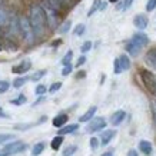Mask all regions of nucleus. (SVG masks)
Masks as SVG:
<instances>
[{"label": "nucleus", "instance_id": "nucleus-4", "mask_svg": "<svg viewBox=\"0 0 156 156\" xmlns=\"http://www.w3.org/2000/svg\"><path fill=\"white\" fill-rule=\"evenodd\" d=\"M27 145L22 140H14L12 143H7L3 149H2V155L5 156H10V155H16V153H20V152L26 151Z\"/></svg>", "mask_w": 156, "mask_h": 156}, {"label": "nucleus", "instance_id": "nucleus-36", "mask_svg": "<svg viewBox=\"0 0 156 156\" xmlns=\"http://www.w3.org/2000/svg\"><path fill=\"white\" fill-rule=\"evenodd\" d=\"M90 147H92V151H96L99 147V139L98 137H90Z\"/></svg>", "mask_w": 156, "mask_h": 156}, {"label": "nucleus", "instance_id": "nucleus-48", "mask_svg": "<svg viewBox=\"0 0 156 156\" xmlns=\"http://www.w3.org/2000/svg\"><path fill=\"white\" fill-rule=\"evenodd\" d=\"M106 6H108V3H103V2H102V5H100V10H105L106 9Z\"/></svg>", "mask_w": 156, "mask_h": 156}, {"label": "nucleus", "instance_id": "nucleus-21", "mask_svg": "<svg viewBox=\"0 0 156 156\" xmlns=\"http://www.w3.org/2000/svg\"><path fill=\"white\" fill-rule=\"evenodd\" d=\"M43 151H44V143L39 142V143H36V145L33 146V149H32V155H33V156H39Z\"/></svg>", "mask_w": 156, "mask_h": 156}, {"label": "nucleus", "instance_id": "nucleus-53", "mask_svg": "<svg viewBox=\"0 0 156 156\" xmlns=\"http://www.w3.org/2000/svg\"><path fill=\"white\" fill-rule=\"evenodd\" d=\"M0 156H5V155H2V153H0Z\"/></svg>", "mask_w": 156, "mask_h": 156}, {"label": "nucleus", "instance_id": "nucleus-31", "mask_svg": "<svg viewBox=\"0 0 156 156\" xmlns=\"http://www.w3.org/2000/svg\"><path fill=\"white\" fill-rule=\"evenodd\" d=\"M122 66H120V62H119V57L118 59H115L113 62V73L115 75H120L122 73Z\"/></svg>", "mask_w": 156, "mask_h": 156}, {"label": "nucleus", "instance_id": "nucleus-43", "mask_svg": "<svg viewBox=\"0 0 156 156\" xmlns=\"http://www.w3.org/2000/svg\"><path fill=\"white\" fill-rule=\"evenodd\" d=\"M75 77L76 79H83V77H86V72L85 70H79L77 73H76Z\"/></svg>", "mask_w": 156, "mask_h": 156}, {"label": "nucleus", "instance_id": "nucleus-3", "mask_svg": "<svg viewBox=\"0 0 156 156\" xmlns=\"http://www.w3.org/2000/svg\"><path fill=\"white\" fill-rule=\"evenodd\" d=\"M140 77H142L143 85L146 86V89L151 92L152 95L156 96V75H153L152 72L143 69L140 70Z\"/></svg>", "mask_w": 156, "mask_h": 156}, {"label": "nucleus", "instance_id": "nucleus-7", "mask_svg": "<svg viewBox=\"0 0 156 156\" xmlns=\"http://www.w3.org/2000/svg\"><path fill=\"white\" fill-rule=\"evenodd\" d=\"M133 24H135V27L139 29V30H145V29L147 27V24H149V19H147L146 14L139 13L133 17Z\"/></svg>", "mask_w": 156, "mask_h": 156}, {"label": "nucleus", "instance_id": "nucleus-39", "mask_svg": "<svg viewBox=\"0 0 156 156\" xmlns=\"http://www.w3.org/2000/svg\"><path fill=\"white\" fill-rule=\"evenodd\" d=\"M72 70H73V66H72V65H67V66H65L63 69H62V75H63V76L70 75Z\"/></svg>", "mask_w": 156, "mask_h": 156}, {"label": "nucleus", "instance_id": "nucleus-51", "mask_svg": "<svg viewBox=\"0 0 156 156\" xmlns=\"http://www.w3.org/2000/svg\"><path fill=\"white\" fill-rule=\"evenodd\" d=\"M109 2H110V3H118L119 0H109Z\"/></svg>", "mask_w": 156, "mask_h": 156}, {"label": "nucleus", "instance_id": "nucleus-22", "mask_svg": "<svg viewBox=\"0 0 156 156\" xmlns=\"http://www.w3.org/2000/svg\"><path fill=\"white\" fill-rule=\"evenodd\" d=\"M72 59H73V50H67L65 57L62 59V65L63 66H67V65H72Z\"/></svg>", "mask_w": 156, "mask_h": 156}, {"label": "nucleus", "instance_id": "nucleus-20", "mask_svg": "<svg viewBox=\"0 0 156 156\" xmlns=\"http://www.w3.org/2000/svg\"><path fill=\"white\" fill-rule=\"evenodd\" d=\"M62 143H63V136H59V135H57V136L53 137L50 146H52L53 151H59V147L62 146Z\"/></svg>", "mask_w": 156, "mask_h": 156}, {"label": "nucleus", "instance_id": "nucleus-30", "mask_svg": "<svg viewBox=\"0 0 156 156\" xmlns=\"http://www.w3.org/2000/svg\"><path fill=\"white\" fill-rule=\"evenodd\" d=\"M7 22V13L3 7H0V27H3Z\"/></svg>", "mask_w": 156, "mask_h": 156}, {"label": "nucleus", "instance_id": "nucleus-35", "mask_svg": "<svg viewBox=\"0 0 156 156\" xmlns=\"http://www.w3.org/2000/svg\"><path fill=\"white\" fill-rule=\"evenodd\" d=\"M62 87V82H55L53 85H50V87H49V92L50 93H56L57 90Z\"/></svg>", "mask_w": 156, "mask_h": 156}, {"label": "nucleus", "instance_id": "nucleus-12", "mask_svg": "<svg viewBox=\"0 0 156 156\" xmlns=\"http://www.w3.org/2000/svg\"><path fill=\"white\" fill-rule=\"evenodd\" d=\"M132 40L133 42H136L139 46H146L147 43H149V37H147L145 33H142V32H137V33H135L132 36Z\"/></svg>", "mask_w": 156, "mask_h": 156}, {"label": "nucleus", "instance_id": "nucleus-14", "mask_svg": "<svg viewBox=\"0 0 156 156\" xmlns=\"http://www.w3.org/2000/svg\"><path fill=\"white\" fill-rule=\"evenodd\" d=\"M67 119H69V116H67L66 113H59L56 116V118H53V126L55 128H63L65 125H66V122H67Z\"/></svg>", "mask_w": 156, "mask_h": 156}, {"label": "nucleus", "instance_id": "nucleus-9", "mask_svg": "<svg viewBox=\"0 0 156 156\" xmlns=\"http://www.w3.org/2000/svg\"><path fill=\"white\" fill-rule=\"evenodd\" d=\"M125 49H126V52L130 55V56H137L140 50H142V46H139L136 42H133L132 39L129 40L126 44H125Z\"/></svg>", "mask_w": 156, "mask_h": 156}, {"label": "nucleus", "instance_id": "nucleus-32", "mask_svg": "<svg viewBox=\"0 0 156 156\" xmlns=\"http://www.w3.org/2000/svg\"><path fill=\"white\" fill-rule=\"evenodd\" d=\"M46 92H48V87H46L44 85H37L36 86V89H34V93H36L37 96H43Z\"/></svg>", "mask_w": 156, "mask_h": 156}, {"label": "nucleus", "instance_id": "nucleus-34", "mask_svg": "<svg viewBox=\"0 0 156 156\" xmlns=\"http://www.w3.org/2000/svg\"><path fill=\"white\" fill-rule=\"evenodd\" d=\"M10 85L7 80H0V93H6L9 90Z\"/></svg>", "mask_w": 156, "mask_h": 156}, {"label": "nucleus", "instance_id": "nucleus-24", "mask_svg": "<svg viewBox=\"0 0 156 156\" xmlns=\"http://www.w3.org/2000/svg\"><path fill=\"white\" fill-rule=\"evenodd\" d=\"M44 75H46V70H37V72H34L32 76H29V79L32 82H37V80H40Z\"/></svg>", "mask_w": 156, "mask_h": 156}, {"label": "nucleus", "instance_id": "nucleus-17", "mask_svg": "<svg viewBox=\"0 0 156 156\" xmlns=\"http://www.w3.org/2000/svg\"><path fill=\"white\" fill-rule=\"evenodd\" d=\"M139 151L142 152L143 155H152V151H153V146H152L151 142H147V140H140L139 142Z\"/></svg>", "mask_w": 156, "mask_h": 156}, {"label": "nucleus", "instance_id": "nucleus-38", "mask_svg": "<svg viewBox=\"0 0 156 156\" xmlns=\"http://www.w3.org/2000/svg\"><path fill=\"white\" fill-rule=\"evenodd\" d=\"M151 110H152V116H153V122L156 125V100H151Z\"/></svg>", "mask_w": 156, "mask_h": 156}, {"label": "nucleus", "instance_id": "nucleus-11", "mask_svg": "<svg viewBox=\"0 0 156 156\" xmlns=\"http://www.w3.org/2000/svg\"><path fill=\"white\" fill-rule=\"evenodd\" d=\"M125 118H126V112H125V110H116V112L112 115V118H110V123H112L113 126H119V125L125 120Z\"/></svg>", "mask_w": 156, "mask_h": 156}, {"label": "nucleus", "instance_id": "nucleus-41", "mask_svg": "<svg viewBox=\"0 0 156 156\" xmlns=\"http://www.w3.org/2000/svg\"><path fill=\"white\" fill-rule=\"evenodd\" d=\"M132 5H133V0H125L123 2V10H128Z\"/></svg>", "mask_w": 156, "mask_h": 156}, {"label": "nucleus", "instance_id": "nucleus-25", "mask_svg": "<svg viewBox=\"0 0 156 156\" xmlns=\"http://www.w3.org/2000/svg\"><path fill=\"white\" fill-rule=\"evenodd\" d=\"M24 102H26V96L22 93V95H19L16 99H12L10 100V103L12 105H14V106H20V105H23Z\"/></svg>", "mask_w": 156, "mask_h": 156}, {"label": "nucleus", "instance_id": "nucleus-49", "mask_svg": "<svg viewBox=\"0 0 156 156\" xmlns=\"http://www.w3.org/2000/svg\"><path fill=\"white\" fill-rule=\"evenodd\" d=\"M102 156H113V152H105Z\"/></svg>", "mask_w": 156, "mask_h": 156}, {"label": "nucleus", "instance_id": "nucleus-16", "mask_svg": "<svg viewBox=\"0 0 156 156\" xmlns=\"http://www.w3.org/2000/svg\"><path fill=\"white\" fill-rule=\"evenodd\" d=\"M79 129V125L77 123H73V125H67V126H63V128L59 129L57 135L59 136H65V135H69V133H73Z\"/></svg>", "mask_w": 156, "mask_h": 156}, {"label": "nucleus", "instance_id": "nucleus-33", "mask_svg": "<svg viewBox=\"0 0 156 156\" xmlns=\"http://www.w3.org/2000/svg\"><path fill=\"white\" fill-rule=\"evenodd\" d=\"M92 46H93V43L90 42V40H87V42H85V43H83V44L80 46V52L85 55V53H87L90 49H92Z\"/></svg>", "mask_w": 156, "mask_h": 156}, {"label": "nucleus", "instance_id": "nucleus-46", "mask_svg": "<svg viewBox=\"0 0 156 156\" xmlns=\"http://www.w3.org/2000/svg\"><path fill=\"white\" fill-rule=\"evenodd\" d=\"M43 100H44V99H43L42 96H40V98H39V99H37V100H36V102H34V103H33V106H36V105H39V103H42Z\"/></svg>", "mask_w": 156, "mask_h": 156}, {"label": "nucleus", "instance_id": "nucleus-2", "mask_svg": "<svg viewBox=\"0 0 156 156\" xmlns=\"http://www.w3.org/2000/svg\"><path fill=\"white\" fill-rule=\"evenodd\" d=\"M19 24H20V33L23 34L24 40H26L29 44H32V43L36 40V36H34L33 27H32V24H30L29 17H20Z\"/></svg>", "mask_w": 156, "mask_h": 156}, {"label": "nucleus", "instance_id": "nucleus-50", "mask_svg": "<svg viewBox=\"0 0 156 156\" xmlns=\"http://www.w3.org/2000/svg\"><path fill=\"white\" fill-rule=\"evenodd\" d=\"M63 2H65V3H66V6H69V5H72V3H73V2H75V0H63Z\"/></svg>", "mask_w": 156, "mask_h": 156}, {"label": "nucleus", "instance_id": "nucleus-13", "mask_svg": "<svg viewBox=\"0 0 156 156\" xmlns=\"http://www.w3.org/2000/svg\"><path fill=\"white\" fill-rule=\"evenodd\" d=\"M116 136V130H112V129H109V130H105L102 135H100V143L103 145V146H106L113 137Z\"/></svg>", "mask_w": 156, "mask_h": 156}, {"label": "nucleus", "instance_id": "nucleus-28", "mask_svg": "<svg viewBox=\"0 0 156 156\" xmlns=\"http://www.w3.org/2000/svg\"><path fill=\"white\" fill-rule=\"evenodd\" d=\"M70 27H72V22L70 20H66V22H63V24L59 27V32H60V33H67V32L70 30Z\"/></svg>", "mask_w": 156, "mask_h": 156}, {"label": "nucleus", "instance_id": "nucleus-44", "mask_svg": "<svg viewBox=\"0 0 156 156\" xmlns=\"http://www.w3.org/2000/svg\"><path fill=\"white\" fill-rule=\"evenodd\" d=\"M60 44H62V39H56V40H53L50 46H52V48H57V46H60Z\"/></svg>", "mask_w": 156, "mask_h": 156}, {"label": "nucleus", "instance_id": "nucleus-5", "mask_svg": "<svg viewBox=\"0 0 156 156\" xmlns=\"http://www.w3.org/2000/svg\"><path fill=\"white\" fill-rule=\"evenodd\" d=\"M43 9H44V13H46V17H48V23L50 29H56L57 24H59V12L55 10L52 6L49 5L48 2L46 3H42Z\"/></svg>", "mask_w": 156, "mask_h": 156}, {"label": "nucleus", "instance_id": "nucleus-10", "mask_svg": "<svg viewBox=\"0 0 156 156\" xmlns=\"http://www.w3.org/2000/svg\"><path fill=\"white\" fill-rule=\"evenodd\" d=\"M145 62L147 66L156 69V48H151L145 55Z\"/></svg>", "mask_w": 156, "mask_h": 156}, {"label": "nucleus", "instance_id": "nucleus-23", "mask_svg": "<svg viewBox=\"0 0 156 156\" xmlns=\"http://www.w3.org/2000/svg\"><path fill=\"white\" fill-rule=\"evenodd\" d=\"M100 5H102V0H93V3H92V7H90V10L87 12V16H92V14L95 13V12L100 10Z\"/></svg>", "mask_w": 156, "mask_h": 156}, {"label": "nucleus", "instance_id": "nucleus-18", "mask_svg": "<svg viewBox=\"0 0 156 156\" xmlns=\"http://www.w3.org/2000/svg\"><path fill=\"white\" fill-rule=\"evenodd\" d=\"M119 62H120V66H122V70H129L130 69V59L126 55H120L119 56Z\"/></svg>", "mask_w": 156, "mask_h": 156}, {"label": "nucleus", "instance_id": "nucleus-8", "mask_svg": "<svg viewBox=\"0 0 156 156\" xmlns=\"http://www.w3.org/2000/svg\"><path fill=\"white\" fill-rule=\"evenodd\" d=\"M30 67H32V62L29 60V59H24L19 63V65H16V66L12 67V73H16V75H22L24 72L30 70Z\"/></svg>", "mask_w": 156, "mask_h": 156}, {"label": "nucleus", "instance_id": "nucleus-1", "mask_svg": "<svg viewBox=\"0 0 156 156\" xmlns=\"http://www.w3.org/2000/svg\"><path fill=\"white\" fill-rule=\"evenodd\" d=\"M29 20L33 27L36 39H42L46 34L49 27L48 17H46V13H44V9L42 5H32L30 12H29Z\"/></svg>", "mask_w": 156, "mask_h": 156}, {"label": "nucleus", "instance_id": "nucleus-15", "mask_svg": "<svg viewBox=\"0 0 156 156\" xmlns=\"http://www.w3.org/2000/svg\"><path fill=\"white\" fill-rule=\"evenodd\" d=\"M96 110H98V108H96V106H92V108H89L85 112V113H83L80 118H79V122H90L92 119L95 118Z\"/></svg>", "mask_w": 156, "mask_h": 156}, {"label": "nucleus", "instance_id": "nucleus-42", "mask_svg": "<svg viewBox=\"0 0 156 156\" xmlns=\"http://www.w3.org/2000/svg\"><path fill=\"white\" fill-rule=\"evenodd\" d=\"M12 137H13L12 135H0V143L6 142V140H10Z\"/></svg>", "mask_w": 156, "mask_h": 156}, {"label": "nucleus", "instance_id": "nucleus-6", "mask_svg": "<svg viewBox=\"0 0 156 156\" xmlns=\"http://www.w3.org/2000/svg\"><path fill=\"white\" fill-rule=\"evenodd\" d=\"M105 128H106V120H105V118L98 116V118H93L90 120L86 130L89 133H93V132H99V130H102V129H105Z\"/></svg>", "mask_w": 156, "mask_h": 156}, {"label": "nucleus", "instance_id": "nucleus-26", "mask_svg": "<svg viewBox=\"0 0 156 156\" xmlns=\"http://www.w3.org/2000/svg\"><path fill=\"white\" fill-rule=\"evenodd\" d=\"M85 30H86V26H85V24H83V23H79L75 29H73V34H75V36H82V34L85 33Z\"/></svg>", "mask_w": 156, "mask_h": 156}, {"label": "nucleus", "instance_id": "nucleus-40", "mask_svg": "<svg viewBox=\"0 0 156 156\" xmlns=\"http://www.w3.org/2000/svg\"><path fill=\"white\" fill-rule=\"evenodd\" d=\"M85 63H86V56H80L79 59H77V62H76L75 67H80L82 65H85Z\"/></svg>", "mask_w": 156, "mask_h": 156}, {"label": "nucleus", "instance_id": "nucleus-29", "mask_svg": "<svg viewBox=\"0 0 156 156\" xmlns=\"http://www.w3.org/2000/svg\"><path fill=\"white\" fill-rule=\"evenodd\" d=\"M76 151H77V146H76V145H70V146H67L66 149L63 151V153H62V155H63V156H72Z\"/></svg>", "mask_w": 156, "mask_h": 156}, {"label": "nucleus", "instance_id": "nucleus-52", "mask_svg": "<svg viewBox=\"0 0 156 156\" xmlns=\"http://www.w3.org/2000/svg\"><path fill=\"white\" fill-rule=\"evenodd\" d=\"M0 50H2V43H0Z\"/></svg>", "mask_w": 156, "mask_h": 156}, {"label": "nucleus", "instance_id": "nucleus-45", "mask_svg": "<svg viewBox=\"0 0 156 156\" xmlns=\"http://www.w3.org/2000/svg\"><path fill=\"white\" fill-rule=\"evenodd\" d=\"M128 156H139V155H137V152L135 151V149H130V151L128 152Z\"/></svg>", "mask_w": 156, "mask_h": 156}, {"label": "nucleus", "instance_id": "nucleus-47", "mask_svg": "<svg viewBox=\"0 0 156 156\" xmlns=\"http://www.w3.org/2000/svg\"><path fill=\"white\" fill-rule=\"evenodd\" d=\"M0 118H7V115L5 113V110H3L2 108H0Z\"/></svg>", "mask_w": 156, "mask_h": 156}, {"label": "nucleus", "instance_id": "nucleus-37", "mask_svg": "<svg viewBox=\"0 0 156 156\" xmlns=\"http://www.w3.org/2000/svg\"><path fill=\"white\" fill-rule=\"evenodd\" d=\"M155 9H156V0H147L146 12H153Z\"/></svg>", "mask_w": 156, "mask_h": 156}, {"label": "nucleus", "instance_id": "nucleus-19", "mask_svg": "<svg viewBox=\"0 0 156 156\" xmlns=\"http://www.w3.org/2000/svg\"><path fill=\"white\" fill-rule=\"evenodd\" d=\"M46 2H48L55 10H57V12H60L63 7H66V3H65L63 0H46Z\"/></svg>", "mask_w": 156, "mask_h": 156}, {"label": "nucleus", "instance_id": "nucleus-27", "mask_svg": "<svg viewBox=\"0 0 156 156\" xmlns=\"http://www.w3.org/2000/svg\"><path fill=\"white\" fill-rule=\"evenodd\" d=\"M27 80H30V79H29V77H26V76H24V77H19V79H16V80L13 82V87L19 89V87H22V86H23Z\"/></svg>", "mask_w": 156, "mask_h": 156}]
</instances>
